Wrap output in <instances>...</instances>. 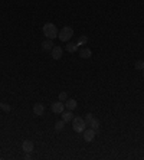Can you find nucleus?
Returning <instances> with one entry per match:
<instances>
[{"label":"nucleus","mask_w":144,"mask_h":160,"mask_svg":"<svg viewBox=\"0 0 144 160\" xmlns=\"http://www.w3.org/2000/svg\"><path fill=\"white\" fill-rule=\"evenodd\" d=\"M58 28L53 23H45L43 25V35L46 36V39H55L58 36Z\"/></svg>","instance_id":"nucleus-1"},{"label":"nucleus","mask_w":144,"mask_h":160,"mask_svg":"<svg viewBox=\"0 0 144 160\" xmlns=\"http://www.w3.org/2000/svg\"><path fill=\"white\" fill-rule=\"evenodd\" d=\"M72 35H74V29L71 26H63L58 33V38L61 39V42H69L72 39Z\"/></svg>","instance_id":"nucleus-2"},{"label":"nucleus","mask_w":144,"mask_h":160,"mask_svg":"<svg viewBox=\"0 0 144 160\" xmlns=\"http://www.w3.org/2000/svg\"><path fill=\"white\" fill-rule=\"evenodd\" d=\"M86 127V123H85V118L82 117H74L72 120V128L75 130L77 133H84Z\"/></svg>","instance_id":"nucleus-3"},{"label":"nucleus","mask_w":144,"mask_h":160,"mask_svg":"<svg viewBox=\"0 0 144 160\" xmlns=\"http://www.w3.org/2000/svg\"><path fill=\"white\" fill-rule=\"evenodd\" d=\"M51 110H52L55 114H62L63 111H65V104H63L62 101H55V103H52V105H51Z\"/></svg>","instance_id":"nucleus-4"},{"label":"nucleus","mask_w":144,"mask_h":160,"mask_svg":"<svg viewBox=\"0 0 144 160\" xmlns=\"http://www.w3.org/2000/svg\"><path fill=\"white\" fill-rule=\"evenodd\" d=\"M95 134H97V131L94 130V128H85L84 130V140L86 141V143H91L94 139H95Z\"/></svg>","instance_id":"nucleus-5"},{"label":"nucleus","mask_w":144,"mask_h":160,"mask_svg":"<svg viewBox=\"0 0 144 160\" xmlns=\"http://www.w3.org/2000/svg\"><path fill=\"white\" fill-rule=\"evenodd\" d=\"M62 53H63V49L61 46H53L52 51H51V55H52L53 59H61L62 58Z\"/></svg>","instance_id":"nucleus-6"},{"label":"nucleus","mask_w":144,"mask_h":160,"mask_svg":"<svg viewBox=\"0 0 144 160\" xmlns=\"http://www.w3.org/2000/svg\"><path fill=\"white\" fill-rule=\"evenodd\" d=\"M22 149H23L25 153H32V151H33V149H35L33 141L25 140V141H23V144H22Z\"/></svg>","instance_id":"nucleus-7"},{"label":"nucleus","mask_w":144,"mask_h":160,"mask_svg":"<svg viewBox=\"0 0 144 160\" xmlns=\"http://www.w3.org/2000/svg\"><path fill=\"white\" fill-rule=\"evenodd\" d=\"M33 113H35V115H38V117L43 115V113H45V105L40 104V103L35 104V105H33Z\"/></svg>","instance_id":"nucleus-8"},{"label":"nucleus","mask_w":144,"mask_h":160,"mask_svg":"<svg viewBox=\"0 0 144 160\" xmlns=\"http://www.w3.org/2000/svg\"><path fill=\"white\" fill-rule=\"evenodd\" d=\"M65 107H66L68 110H75L78 107V103H77V100H74V98H68L66 100V104H65Z\"/></svg>","instance_id":"nucleus-9"},{"label":"nucleus","mask_w":144,"mask_h":160,"mask_svg":"<svg viewBox=\"0 0 144 160\" xmlns=\"http://www.w3.org/2000/svg\"><path fill=\"white\" fill-rule=\"evenodd\" d=\"M55 46L52 42V39H46V41H43L42 42V49L43 51H52V48Z\"/></svg>","instance_id":"nucleus-10"},{"label":"nucleus","mask_w":144,"mask_h":160,"mask_svg":"<svg viewBox=\"0 0 144 160\" xmlns=\"http://www.w3.org/2000/svg\"><path fill=\"white\" fill-rule=\"evenodd\" d=\"M79 57L84 58V59H88V58L92 57V51L91 49H88V48H84V49L79 51Z\"/></svg>","instance_id":"nucleus-11"},{"label":"nucleus","mask_w":144,"mask_h":160,"mask_svg":"<svg viewBox=\"0 0 144 160\" xmlns=\"http://www.w3.org/2000/svg\"><path fill=\"white\" fill-rule=\"evenodd\" d=\"M61 115H62V120H63L65 123H69V121H72V120H74L71 110H68V111H63V113L61 114Z\"/></svg>","instance_id":"nucleus-12"},{"label":"nucleus","mask_w":144,"mask_h":160,"mask_svg":"<svg viewBox=\"0 0 144 160\" xmlns=\"http://www.w3.org/2000/svg\"><path fill=\"white\" fill-rule=\"evenodd\" d=\"M88 127H91V128H94L95 131H98V128H100V120H98V118H92L91 121L88 123Z\"/></svg>","instance_id":"nucleus-13"},{"label":"nucleus","mask_w":144,"mask_h":160,"mask_svg":"<svg viewBox=\"0 0 144 160\" xmlns=\"http://www.w3.org/2000/svg\"><path fill=\"white\" fill-rule=\"evenodd\" d=\"M68 52H75L78 51V43L77 42H68L66 43V48H65Z\"/></svg>","instance_id":"nucleus-14"},{"label":"nucleus","mask_w":144,"mask_h":160,"mask_svg":"<svg viewBox=\"0 0 144 160\" xmlns=\"http://www.w3.org/2000/svg\"><path fill=\"white\" fill-rule=\"evenodd\" d=\"M86 42H88V36H85V35H81L77 41L78 46H84V45H86Z\"/></svg>","instance_id":"nucleus-15"},{"label":"nucleus","mask_w":144,"mask_h":160,"mask_svg":"<svg viewBox=\"0 0 144 160\" xmlns=\"http://www.w3.org/2000/svg\"><path fill=\"white\" fill-rule=\"evenodd\" d=\"M63 127H65V121H56L55 123V130H56V131H62L63 130Z\"/></svg>","instance_id":"nucleus-16"},{"label":"nucleus","mask_w":144,"mask_h":160,"mask_svg":"<svg viewBox=\"0 0 144 160\" xmlns=\"http://www.w3.org/2000/svg\"><path fill=\"white\" fill-rule=\"evenodd\" d=\"M135 69H140V71H143L144 69V61H137L135 62Z\"/></svg>","instance_id":"nucleus-17"},{"label":"nucleus","mask_w":144,"mask_h":160,"mask_svg":"<svg viewBox=\"0 0 144 160\" xmlns=\"http://www.w3.org/2000/svg\"><path fill=\"white\" fill-rule=\"evenodd\" d=\"M66 100H68V94H66V92H59V101H62V103H63V101H66Z\"/></svg>","instance_id":"nucleus-18"},{"label":"nucleus","mask_w":144,"mask_h":160,"mask_svg":"<svg viewBox=\"0 0 144 160\" xmlns=\"http://www.w3.org/2000/svg\"><path fill=\"white\" fill-rule=\"evenodd\" d=\"M92 118H94V115H92L91 113H88V114H86V115H85V123H86V126H88V123L91 121Z\"/></svg>","instance_id":"nucleus-19"},{"label":"nucleus","mask_w":144,"mask_h":160,"mask_svg":"<svg viewBox=\"0 0 144 160\" xmlns=\"http://www.w3.org/2000/svg\"><path fill=\"white\" fill-rule=\"evenodd\" d=\"M0 108H3L5 111H10V105H7V104H2V107Z\"/></svg>","instance_id":"nucleus-20"},{"label":"nucleus","mask_w":144,"mask_h":160,"mask_svg":"<svg viewBox=\"0 0 144 160\" xmlns=\"http://www.w3.org/2000/svg\"><path fill=\"white\" fill-rule=\"evenodd\" d=\"M25 160H30V154H29V153H26V154H25Z\"/></svg>","instance_id":"nucleus-21"},{"label":"nucleus","mask_w":144,"mask_h":160,"mask_svg":"<svg viewBox=\"0 0 144 160\" xmlns=\"http://www.w3.org/2000/svg\"><path fill=\"white\" fill-rule=\"evenodd\" d=\"M143 76H144V69H143Z\"/></svg>","instance_id":"nucleus-22"},{"label":"nucleus","mask_w":144,"mask_h":160,"mask_svg":"<svg viewBox=\"0 0 144 160\" xmlns=\"http://www.w3.org/2000/svg\"><path fill=\"white\" fill-rule=\"evenodd\" d=\"M0 107H2V103H0Z\"/></svg>","instance_id":"nucleus-23"}]
</instances>
